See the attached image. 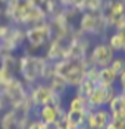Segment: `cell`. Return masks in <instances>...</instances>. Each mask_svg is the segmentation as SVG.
Instances as JSON below:
<instances>
[{
	"label": "cell",
	"mask_w": 125,
	"mask_h": 129,
	"mask_svg": "<svg viewBox=\"0 0 125 129\" xmlns=\"http://www.w3.org/2000/svg\"><path fill=\"white\" fill-rule=\"evenodd\" d=\"M18 73L27 84H37L38 79H49L53 75V63L46 57L35 54H24L18 59Z\"/></svg>",
	"instance_id": "cell-1"
},
{
	"label": "cell",
	"mask_w": 125,
	"mask_h": 129,
	"mask_svg": "<svg viewBox=\"0 0 125 129\" xmlns=\"http://www.w3.org/2000/svg\"><path fill=\"white\" fill-rule=\"evenodd\" d=\"M90 63L84 59H63L53 63V73L62 76L69 88H77L87 75Z\"/></svg>",
	"instance_id": "cell-2"
},
{
	"label": "cell",
	"mask_w": 125,
	"mask_h": 129,
	"mask_svg": "<svg viewBox=\"0 0 125 129\" xmlns=\"http://www.w3.org/2000/svg\"><path fill=\"white\" fill-rule=\"evenodd\" d=\"M28 98H30L31 106H34L35 109H40L47 104L62 106V97L55 94V91L49 87V84H43V82L31 85Z\"/></svg>",
	"instance_id": "cell-3"
},
{
	"label": "cell",
	"mask_w": 125,
	"mask_h": 129,
	"mask_svg": "<svg viewBox=\"0 0 125 129\" xmlns=\"http://www.w3.org/2000/svg\"><path fill=\"white\" fill-rule=\"evenodd\" d=\"M50 37H52V26L47 24L33 25L25 29V41L34 50L43 48V46H46V43L50 40Z\"/></svg>",
	"instance_id": "cell-4"
},
{
	"label": "cell",
	"mask_w": 125,
	"mask_h": 129,
	"mask_svg": "<svg viewBox=\"0 0 125 129\" xmlns=\"http://www.w3.org/2000/svg\"><path fill=\"white\" fill-rule=\"evenodd\" d=\"M119 89L116 87H103V85H96V88L93 89V92L88 95L87 98V103L90 110L94 109H102V107H106L109 104V101L115 97Z\"/></svg>",
	"instance_id": "cell-5"
},
{
	"label": "cell",
	"mask_w": 125,
	"mask_h": 129,
	"mask_svg": "<svg viewBox=\"0 0 125 129\" xmlns=\"http://www.w3.org/2000/svg\"><path fill=\"white\" fill-rule=\"evenodd\" d=\"M115 51L110 48L108 43H97L93 47L91 53H90V66H96V68H106L112 63L113 57H115Z\"/></svg>",
	"instance_id": "cell-6"
},
{
	"label": "cell",
	"mask_w": 125,
	"mask_h": 129,
	"mask_svg": "<svg viewBox=\"0 0 125 129\" xmlns=\"http://www.w3.org/2000/svg\"><path fill=\"white\" fill-rule=\"evenodd\" d=\"M80 24H81V29L90 35H100L108 28L100 10L99 12H85L80 21Z\"/></svg>",
	"instance_id": "cell-7"
},
{
	"label": "cell",
	"mask_w": 125,
	"mask_h": 129,
	"mask_svg": "<svg viewBox=\"0 0 125 129\" xmlns=\"http://www.w3.org/2000/svg\"><path fill=\"white\" fill-rule=\"evenodd\" d=\"M110 120H112V116L108 107L90 110L87 114V123L90 129H106L110 125Z\"/></svg>",
	"instance_id": "cell-8"
},
{
	"label": "cell",
	"mask_w": 125,
	"mask_h": 129,
	"mask_svg": "<svg viewBox=\"0 0 125 129\" xmlns=\"http://www.w3.org/2000/svg\"><path fill=\"white\" fill-rule=\"evenodd\" d=\"M65 116V110L62 106L58 104H47L37 109V119L44 123H58Z\"/></svg>",
	"instance_id": "cell-9"
},
{
	"label": "cell",
	"mask_w": 125,
	"mask_h": 129,
	"mask_svg": "<svg viewBox=\"0 0 125 129\" xmlns=\"http://www.w3.org/2000/svg\"><path fill=\"white\" fill-rule=\"evenodd\" d=\"M116 81H118V75L109 66L99 69V76H97V84L99 85H103V87H115Z\"/></svg>",
	"instance_id": "cell-10"
},
{
	"label": "cell",
	"mask_w": 125,
	"mask_h": 129,
	"mask_svg": "<svg viewBox=\"0 0 125 129\" xmlns=\"http://www.w3.org/2000/svg\"><path fill=\"white\" fill-rule=\"evenodd\" d=\"M49 87L53 91H55V94H58L59 97H63L65 95V92L68 91V87L65 79L62 78V76H59L58 73H53L52 76L49 78Z\"/></svg>",
	"instance_id": "cell-11"
},
{
	"label": "cell",
	"mask_w": 125,
	"mask_h": 129,
	"mask_svg": "<svg viewBox=\"0 0 125 129\" xmlns=\"http://www.w3.org/2000/svg\"><path fill=\"white\" fill-rule=\"evenodd\" d=\"M103 8V0H80L77 8L80 12H99Z\"/></svg>",
	"instance_id": "cell-12"
},
{
	"label": "cell",
	"mask_w": 125,
	"mask_h": 129,
	"mask_svg": "<svg viewBox=\"0 0 125 129\" xmlns=\"http://www.w3.org/2000/svg\"><path fill=\"white\" fill-rule=\"evenodd\" d=\"M96 85H97V82L85 78V79L75 88V95H80V97H83V98H88V95L93 92V89L96 88Z\"/></svg>",
	"instance_id": "cell-13"
},
{
	"label": "cell",
	"mask_w": 125,
	"mask_h": 129,
	"mask_svg": "<svg viewBox=\"0 0 125 129\" xmlns=\"http://www.w3.org/2000/svg\"><path fill=\"white\" fill-rule=\"evenodd\" d=\"M108 44L110 46V48H112L115 53H122V50H124V47H125L124 40L121 38V35H119L116 31H115L112 35H110V37H109Z\"/></svg>",
	"instance_id": "cell-14"
},
{
	"label": "cell",
	"mask_w": 125,
	"mask_h": 129,
	"mask_svg": "<svg viewBox=\"0 0 125 129\" xmlns=\"http://www.w3.org/2000/svg\"><path fill=\"white\" fill-rule=\"evenodd\" d=\"M109 68L116 73V75H119L122 71H125V56H116L115 54L112 63L109 64Z\"/></svg>",
	"instance_id": "cell-15"
},
{
	"label": "cell",
	"mask_w": 125,
	"mask_h": 129,
	"mask_svg": "<svg viewBox=\"0 0 125 129\" xmlns=\"http://www.w3.org/2000/svg\"><path fill=\"white\" fill-rule=\"evenodd\" d=\"M25 129H58V125L56 123H44L38 119H34L28 123V126Z\"/></svg>",
	"instance_id": "cell-16"
},
{
	"label": "cell",
	"mask_w": 125,
	"mask_h": 129,
	"mask_svg": "<svg viewBox=\"0 0 125 129\" xmlns=\"http://www.w3.org/2000/svg\"><path fill=\"white\" fill-rule=\"evenodd\" d=\"M112 116V120L110 123L113 125L115 129H125V113H116V114H110Z\"/></svg>",
	"instance_id": "cell-17"
},
{
	"label": "cell",
	"mask_w": 125,
	"mask_h": 129,
	"mask_svg": "<svg viewBox=\"0 0 125 129\" xmlns=\"http://www.w3.org/2000/svg\"><path fill=\"white\" fill-rule=\"evenodd\" d=\"M118 85H119V89L125 88V71H122L118 75Z\"/></svg>",
	"instance_id": "cell-18"
},
{
	"label": "cell",
	"mask_w": 125,
	"mask_h": 129,
	"mask_svg": "<svg viewBox=\"0 0 125 129\" xmlns=\"http://www.w3.org/2000/svg\"><path fill=\"white\" fill-rule=\"evenodd\" d=\"M78 2L80 0H60V5H63V6H72V8H77V5H78Z\"/></svg>",
	"instance_id": "cell-19"
},
{
	"label": "cell",
	"mask_w": 125,
	"mask_h": 129,
	"mask_svg": "<svg viewBox=\"0 0 125 129\" xmlns=\"http://www.w3.org/2000/svg\"><path fill=\"white\" fill-rule=\"evenodd\" d=\"M119 94H121V92H119ZM121 97H122V110L125 112V97L122 95V94H121Z\"/></svg>",
	"instance_id": "cell-20"
},
{
	"label": "cell",
	"mask_w": 125,
	"mask_h": 129,
	"mask_svg": "<svg viewBox=\"0 0 125 129\" xmlns=\"http://www.w3.org/2000/svg\"><path fill=\"white\" fill-rule=\"evenodd\" d=\"M119 92H121V94L125 97V88H124V89H119Z\"/></svg>",
	"instance_id": "cell-21"
},
{
	"label": "cell",
	"mask_w": 125,
	"mask_h": 129,
	"mask_svg": "<svg viewBox=\"0 0 125 129\" xmlns=\"http://www.w3.org/2000/svg\"><path fill=\"white\" fill-rule=\"evenodd\" d=\"M106 129H115V128H113V125L110 123V125H109V126H108V128H106Z\"/></svg>",
	"instance_id": "cell-22"
}]
</instances>
